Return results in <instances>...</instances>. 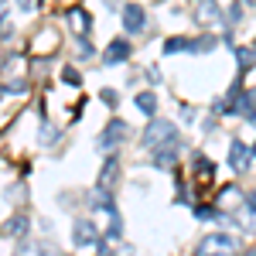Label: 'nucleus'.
I'll return each instance as SVG.
<instances>
[{"label":"nucleus","mask_w":256,"mask_h":256,"mask_svg":"<svg viewBox=\"0 0 256 256\" xmlns=\"http://www.w3.org/2000/svg\"><path fill=\"white\" fill-rule=\"evenodd\" d=\"M140 140H144V147L158 150V147H164V144H171V140H178V126L171 123V120H150Z\"/></svg>","instance_id":"obj_1"},{"label":"nucleus","mask_w":256,"mask_h":256,"mask_svg":"<svg viewBox=\"0 0 256 256\" xmlns=\"http://www.w3.org/2000/svg\"><path fill=\"white\" fill-rule=\"evenodd\" d=\"M232 250H236V239L229 232H212L198 242L195 256H232Z\"/></svg>","instance_id":"obj_2"},{"label":"nucleus","mask_w":256,"mask_h":256,"mask_svg":"<svg viewBox=\"0 0 256 256\" xmlns=\"http://www.w3.org/2000/svg\"><path fill=\"white\" fill-rule=\"evenodd\" d=\"M126 134H130V126H126L123 120H110V123L102 126L99 140H96V150H106V154H113L120 144L126 140Z\"/></svg>","instance_id":"obj_3"},{"label":"nucleus","mask_w":256,"mask_h":256,"mask_svg":"<svg viewBox=\"0 0 256 256\" xmlns=\"http://www.w3.org/2000/svg\"><path fill=\"white\" fill-rule=\"evenodd\" d=\"M72 242L82 246V250H89V246L99 242V229L92 226V218H76L72 222Z\"/></svg>","instance_id":"obj_4"},{"label":"nucleus","mask_w":256,"mask_h":256,"mask_svg":"<svg viewBox=\"0 0 256 256\" xmlns=\"http://www.w3.org/2000/svg\"><path fill=\"white\" fill-rule=\"evenodd\" d=\"M120 18H123L126 34H140V31H147V10H144L140 4H126V7L120 10Z\"/></svg>","instance_id":"obj_5"},{"label":"nucleus","mask_w":256,"mask_h":256,"mask_svg":"<svg viewBox=\"0 0 256 256\" xmlns=\"http://www.w3.org/2000/svg\"><path fill=\"white\" fill-rule=\"evenodd\" d=\"M65 20L72 24V31H76L79 38H89V31H92V14H89L86 7H68V10H65Z\"/></svg>","instance_id":"obj_6"},{"label":"nucleus","mask_w":256,"mask_h":256,"mask_svg":"<svg viewBox=\"0 0 256 256\" xmlns=\"http://www.w3.org/2000/svg\"><path fill=\"white\" fill-rule=\"evenodd\" d=\"M130 41L126 38H113L110 41V48H106V55H102V65H120V62H126L130 58Z\"/></svg>","instance_id":"obj_7"},{"label":"nucleus","mask_w":256,"mask_h":256,"mask_svg":"<svg viewBox=\"0 0 256 256\" xmlns=\"http://www.w3.org/2000/svg\"><path fill=\"white\" fill-rule=\"evenodd\" d=\"M178 140H171V144H164V147H158L154 150V168H160V171H171L178 164Z\"/></svg>","instance_id":"obj_8"},{"label":"nucleus","mask_w":256,"mask_h":256,"mask_svg":"<svg viewBox=\"0 0 256 256\" xmlns=\"http://www.w3.org/2000/svg\"><path fill=\"white\" fill-rule=\"evenodd\" d=\"M229 168L232 171H246L250 168V147L242 140H229Z\"/></svg>","instance_id":"obj_9"},{"label":"nucleus","mask_w":256,"mask_h":256,"mask_svg":"<svg viewBox=\"0 0 256 256\" xmlns=\"http://www.w3.org/2000/svg\"><path fill=\"white\" fill-rule=\"evenodd\" d=\"M89 205H92V212H116V202H113V192L110 188H92V195H89Z\"/></svg>","instance_id":"obj_10"},{"label":"nucleus","mask_w":256,"mask_h":256,"mask_svg":"<svg viewBox=\"0 0 256 256\" xmlns=\"http://www.w3.org/2000/svg\"><path fill=\"white\" fill-rule=\"evenodd\" d=\"M116 178H120V158H116V154H110L106 164H102V171H99V188H113Z\"/></svg>","instance_id":"obj_11"},{"label":"nucleus","mask_w":256,"mask_h":256,"mask_svg":"<svg viewBox=\"0 0 256 256\" xmlns=\"http://www.w3.org/2000/svg\"><path fill=\"white\" fill-rule=\"evenodd\" d=\"M232 55H236L239 76H246V72H250V68H253V65H256V52H253V48H236Z\"/></svg>","instance_id":"obj_12"},{"label":"nucleus","mask_w":256,"mask_h":256,"mask_svg":"<svg viewBox=\"0 0 256 256\" xmlns=\"http://www.w3.org/2000/svg\"><path fill=\"white\" fill-rule=\"evenodd\" d=\"M134 102H137V110L144 116H154V113H158V96H154V92H137Z\"/></svg>","instance_id":"obj_13"},{"label":"nucleus","mask_w":256,"mask_h":256,"mask_svg":"<svg viewBox=\"0 0 256 256\" xmlns=\"http://www.w3.org/2000/svg\"><path fill=\"white\" fill-rule=\"evenodd\" d=\"M28 229H31V222H28V216H14L10 222H7V226H4V232H7V236H24Z\"/></svg>","instance_id":"obj_14"},{"label":"nucleus","mask_w":256,"mask_h":256,"mask_svg":"<svg viewBox=\"0 0 256 256\" xmlns=\"http://www.w3.org/2000/svg\"><path fill=\"white\" fill-rule=\"evenodd\" d=\"M188 38H168L164 41V55H178V52H188Z\"/></svg>","instance_id":"obj_15"},{"label":"nucleus","mask_w":256,"mask_h":256,"mask_svg":"<svg viewBox=\"0 0 256 256\" xmlns=\"http://www.w3.org/2000/svg\"><path fill=\"white\" fill-rule=\"evenodd\" d=\"M216 48V38H195L188 44V55H202V52H212Z\"/></svg>","instance_id":"obj_16"},{"label":"nucleus","mask_w":256,"mask_h":256,"mask_svg":"<svg viewBox=\"0 0 256 256\" xmlns=\"http://www.w3.org/2000/svg\"><path fill=\"white\" fill-rule=\"evenodd\" d=\"M195 174L198 178H212V174H216V164H212L208 158H202V154H198V158H195Z\"/></svg>","instance_id":"obj_17"},{"label":"nucleus","mask_w":256,"mask_h":256,"mask_svg":"<svg viewBox=\"0 0 256 256\" xmlns=\"http://www.w3.org/2000/svg\"><path fill=\"white\" fill-rule=\"evenodd\" d=\"M20 256H58V253H55L48 242H38V246H24V250H20Z\"/></svg>","instance_id":"obj_18"},{"label":"nucleus","mask_w":256,"mask_h":256,"mask_svg":"<svg viewBox=\"0 0 256 256\" xmlns=\"http://www.w3.org/2000/svg\"><path fill=\"white\" fill-rule=\"evenodd\" d=\"M55 140H58V130H55L52 123H44V126H41V144H44V147H52Z\"/></svg>","instance_id":"obj_19"},{"label":"nucleus","mask_w":256,"mask_h":256,"mask_svg":"<svg viewBox=\"0 0 256 256\" xmlns=\"http://www.w3.org/2000/svg\"><path fill=\"white\" fill-rule=\"evenodd\" d=\"M4 92H14V96H24V92H28V82H24V79L4 82Z\"/></svg>","instance_id":"obj_20"},{"label":"nucleus","mask_w":256,"mask_h":256,"mask_svg":"<svg viewBox=\"0 0 256 256\" xmlns=\"http://www.w3.org/2000/svg\"><path fill=\"white\" fill-rule=\"evenodd\" d=\"M120 232H123V222H120V212H113V222L106 229V239H120Z\"/></svg>","instance_id":"obj_21"},{"label":"nucleus","mask_w":256,"mask_h":256,"mask_svg":"<svg viewBox=\"0 0 256 256\" xmlns=\"http://www.w3.org/2000/svg\"><path fill=\"white\" fill-rule=\"evenodd\" d=\"M62 79H65V86H82L79 72H76V68H72V65H65V68H62Z\"/></svg>","instance_id":"obj_22"},{"label":"nucleus","mask_w":256,"mask_h":256,"mask_svg":"<svg viewBox=\"0 0 256 256\" xmlns=\"http://www.w3.org/2000/svg\"><path fill=\"white\" fill-rule=\"evenodd\" d=\"M195 216L202 218V222H208V218H218V212L212 208V205H198V208H195Z\"/></svg>","instance_id":"obj_23"},{"label":"nucleus","mask_w":256,"mask_h":256,"mask_svg":"<svg viewBox=\"0 0 256 256\" xmlns=\"http://www.w3.org/2000/svg\"><path fill=\"white\" fill-rule=\"evenodd\" d=\"M10 34H14V24H10V18H4V14H0V41H7Z\"/></svg>","instance_id":"obj_24"},{"label":"nucleus","mask_w":256,"mask_h":256,"mask_svg":"<svg viewBox=\"0 0 256 256\" xmlns=\"http://www.w3.org/2000/svg\"><path fill=\"white\" fill-rule=\"evenodd\" d=\"M92 55H96V48H92L86 38H79V58H92Z\"/></svg>","instance_id":"obj_25"},{"label":"nucleus","mask_w":256,"mask_h":256,"mask_svg":"<svg viewBox=\"0 0 256 256\" xmlns=\"http://www.w3.org/2000/svg\"><path fill=\"white\" fill-rule=\"evenodd\" d=\"M99 99H102V102H106V106H116V102H120L116 89H102V92H99Z\"/></svg>","instance_id":"obj_26"},{"label":"nucleus","mask_w":256,"mask_h":256,"mask_svg":"<svg viewBox=\"0 0 256 256\" xmlns=\"http://www.w3.org/2000/svg\"><path fill=\"white\" fill-rule=\"evenodd\" d=\"M246 208H250V212H256V188L246 195Z\"/></svg>","instance_id":"obj_27"},{"label":"nucleus","mask_w":256,"mask_h":256,"mask_svg":"<svg viewBox=\"0 0 256 256\" xmlns=\"http://www.w3.org/2000/svg\"><path fill=\"white\" fill-rule=\"evenodd\" d=\"M18 7H20V10H34L38 4H34V0H18Z\"/></svg>","instance_id":"obj_28"},{"label":"nucleus","mask_w":256,"mask_h":256,"mask_svg":"<svg viewBox=\"0 0 256 256\" xmlns=\"http://www.w3.org/2000/svg\"><path fill=\"white\" fill-rule=\"evenodd\" d=\"M242 4H246V7H256V0H242Z\"/></svg>","instance_id":"obj_29"},{"label":"nucleus","mask_w":256,"mask_h":256,"mask_svg":"<svg viewBox=\"0 0 256 256\" xmlns=\"http://www.w3.org/2000/svg\"><path fill=\"white\" fill-rule=\"evenodd\" d=\"M4 7H7V0H0V14H4Z\"/></svg>","instance_id":"obj_30"},{"label":"nucleus","mask_w":256,"mask_h":256,"mask_svg":"<svg viewBox=\"0 0 256 256\" xmlns=\"http://www.w3.org/2000/svg\"><path fill=\"white\" fill-rule=\"evenodd\" d=\"M250 154H253V158H256V144H253V150H250Z\"/></svg>","instance_id":"obj_31"},{"label":"nucleus","mask_w":256,"mask_h":256,"mask_svg":"<svg viewBox=\"0 0 256 256\" xmlns=\"http://www.w3.org/2000/svg\"><path fill=\"white\" fill-rule=\"evenodd\" d=\"M246 256H256V250H250V253H246Z\"/></svg>","instance_id":"obj_32"},{"label":"nucleus","mask_w":256,"mask_h":256,"mask_svg":"<svg viewBox=\"0 0 256 256\" xmlns=\"http://www.w3.org/2000/svg\"><path fill=\"white\" fill-rule=\"evenodd\" d=\"M0 96H4V86H0Z\"/></svg>","instance_id":"obj_33"},{"label":"nucleus","mask_w":256,"mask_h":256,"mask_svg":"<svg viewBox=\"0 0 256 256\" xmlns=\"http://www.w3.org/2000/svg\"><path fill=\"white\" fill-rule=\"evenodd\" d=\"M253 52H256V41H253Z\"/></svg>","instance_id":"obj_34"}]
</instances>
